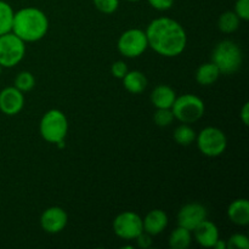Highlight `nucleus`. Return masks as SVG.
I'll use <instances>...</instances> for the list:
<instances>
[{
    "label": "nucleus",
    "instance_id": "4",
    "mask_svg": "<svg viewBox=\"0 0 249 249\" xmlns=\"http://www.w3.org/2000/svg\"><path fill=\"white\" fill-rule=\"evenodd\" d=\"M40 135L50 143H57L65 140L68 131V122L65 113L58 109H50L44 114L39 125Z\"/></svg>",
    "mask_w": 249,
    "mask_h": 249
},
{
    "label": "nucleus",
    "instance_id": "18",
    "mask_svg": "<svg viewBox=\"0 0 249 249\" xmlns=\"http://www.w3.org/2000/svg\"><path fill=\"white\" fill-rule=\"evenodd\" d=\"M220 71L219 68L214 65L213 62L203 63L201 67H198L196 72V80L198 84L208 87V85L214 84L218 80L219 75H220Z\"/></svg>",
    "mask_w": 249,
    "mask_h": 249
},
{
    "label": "nucleus",
    "instance_id": "5",
    "mask_svg": "<svg viewBox=\"0 0 249 249\" xmlns=\"http://www.w3.org/2000/svg\"><path fill=\"white\" fill-rule=\"evenodd\" d=\"M204 102L198 96L192 94H185L177 97L172 106L174 118L181 123H195L204 114Z\"/></svg>",
    "mask_w": 249,
    "mask_h": 249
},
{
    "label": "nucleus",
    "instance_id": "27",
    "mask_svg": "<svg viewBox=\"0 0 249 249\" xmlns=\"http://www.w3.org/2000/svg\"><path fill=\"white\" fill-rule=\"evenodd\" d=\"M235 14L243 21L249 19V0H237L235 5Z\"/></svg>",
    "mask_w": 249,
    "mask_h": 249
},
{
    "label": "nucleus",
    "instance_id": "32",
    "mask_svg": "<svg viewBox=\"0 0 249 249\" xmlns=\"http://www.w3.org/2000/svg\"><path fill=\"white\" fill-rule=\"evenodd\" d=\"M213 248H215V249H226V242H225V241H223V240H220V238H219V240L215 242V245L213 246Z\"/></svg>",
    "mask_w": 249,
    "mask_h": 249
},
{
    "label": "nucleus",
    "instance_id": "31",
    "mask_svg": "<svg viewBox=\"0 0 249 249\" xmlns=\"http://www.w3.org/2000/svg\"><path fill=\"white\" fill-rule=\"evenodd\" d=\"M241 119H242L243 124L245 125H248V121H249V104L246 102L242 107V111H241Z\"/></svg>",
    "mask_w": 249,
    "mask_h": 249
},
{
    "label": "nucleus",
    "instance_id": "13",
    "mask_svg": "<svg viewBox=\"0 0 249 249\" xmlns=\"http://www.w3.org/2000/svg\"><path fill=\"white\" fill-rule=\"evenodd\" d=\"M195 238L197 243L202 247L211 248L215 245L216 241L219 240V230L214 223L209 220H204L197 226L194 230Z\"/></svg>",
    "mask_w": 249,
    "mask_h": 249
},
{
    "label": "nucleus",
    "instance_id": "17",
    "mask_svg": "<svg viewBox=\"0 0 249 249\" xmlns=\"http://www.w3.org/2000/svg\"><path fill=\"white\" fill-rule=\"evenodd\" d=\"M124 88L131 94H140L147 87V78L142 72L139 71H131L126 73L123 78Z\"/></svg>",
    "mask_w": 249,
    "mask_h": 249
},
{
    "label": "nucleus",
    "instance_id": "1",
    "mask_svg": "<svg viewBox=\"0 0 249 249\" xmlns=\"http://www.w3.org/2000/svg\"><path fill=\"white\" fill-rule=\"evenodd\" d=\"M148 46L160 55L175 57L185 50L187 36L184 27L175 19L168 17L156 18L146 29Z\"/></svg>",
    "mask_w": 249,
    "mask_h": 249
},
{
    "label": "nucleus",
    "instance_id": "28",
    "mask_svg": "<svg viewBox=\"0 0 249 249\" xmlns=\"http://www.w3.org/2000/svg\"><path fill=\"white\" fill-rule=\"evenodd\" d=\"M111 72L113 74V77L118 78V79H123L124 75L128 73V66L123 61H117V62H114L112 65Z\"/></svg>",
    "mask_w": 249,
    "mask_h": 249
},
{
    "label": "nucleus",
    "instance_id": "10",
    "mask_svg": "<svg viewBox=\"0 0 249 249\" xmlns=\"http://www.w3.org/2000/svg\"><path fill=\"white\" fill-rule=\"evenodd\" d=\"M208 215L207 208L201 203H189L180 209L178 214V224L189 231H194Z\"/></svg>",
    "mask_w": 249,
    "mask_h": 249
},
{
    "label": "nucleus",
    "instance_id": "30",
    "mask_svg": "<svg viewBox=\"0 0 249 249\" xmlns=\"http://www.w3.org/2000/svg\"><path fill=\"white\" fill-rule=\"evenodd\" d=\"M135 240L138 241L139 247L142 249H147L152 246V238H151V235L150 233L145 232V231H142Z\"/></svg>",
    "mask_w": 249,
    "mask_h": 249
},
{
    "label": "nucleus",
    "instance_id": "19",
    "mask_svg": "<svg viewBox=\"0 0 249 249\" xmlns=\"http://www.w3.org/2000/svg\"><path fill=\"white\" fill-rule=\"evenodd\" d=\"M190 245H191V231L179 226L170 233L169 247L173 249H186L190 247Z\"/></svg>",
    "mask_w": 249,
    "mask_h": 249
},
{
    "label": "nucleus",
    "instance_id": "2",
    "mask_svg": "<svg viewBox=\"0 0 249 249\" xmlns=\"http://www.w3.org/2000/svg\"><path fill=\"white\" fill-rule=\"evenodd\" d=\"M49 19L41 10L36 7H24L14 15L11 32L24 43L38 41L46 36Z\"/></svg>",
    "mask_w": 249,
    "mask_h": 249
},
{
    "label": "nucleus",
    "instance_id": "20",
    "mask_svg": "<svg viewBox=\"0 0 249 249\" xmlns=\"http://www.w3.org/2000/svg\"><path fill=\"white\" fill-rule=\"evenodd\" d=\"M14 15L15 12L10 4L0 0V36L11 32Z\"/></svg>",
    "mask_w": 249,
    "mask_h": 249
},
{
    "label": "nucleus",
    "instance_id": "34",
    "mask_svg": "<svg viewBox=\"0 0 249 249\" xmlns=\"http://www.w3.org/2000/svg\"><path fill=\"white\" fill-rule=\"evenodd\" d=\"M1 68H2V67H1V66H0V74H1Z\"/></svg>",
    "mask_w": 249,
    "mask_h": 249
},
{
    "label": "nucleus",
    "instance_id": "6",
    "mask_svg": "<svg viewBox=\"0 0 249 249\" xmlns=\"http://www.w3.org/2000/svg\"><path fill=\"white\" fill-rule=\"evenodd\" d=\"M26 53V45L21 38L12 32L0 36V66L11 68L22 61Z\"/></svg>",
    "mask_w": 249,
    "mask_h": 249
},
{
    "label": "nucleus",
    "instance_id": "23",
    "mask_svg": "<svg viewBox=\"0 0 249 249\" xmlns=\"http://www.w3.org/2000/svg\"><path fill=\"white\" fill-rule=\"evenodd\" d=\"M34 85H36V78L31 72H27V71L18 73L15 79V88L22 92L31 91Z\"/></svg>",
    "mask_w": 249,
    "mask_h": 249
},
{
    "label": "nucleus",
    "instance_id": "7",
    "mask_svg": "<svg viewBox=\"0 0 249 249\" xmlns=\"http://www.w3.org/2000/svg\"><path fill=\"white\" fill-rule=\"evenodd\" d=\"M196 139L199 151L208 157H218L223 155L224 151L228 147L226 135L220 129L214 128V126L204 128L199 133V135L196 136Z\"/></svg>",
    "mask_w": 249,
    "mask_h": 249
},
{
    "label": "nucleus",
    "instance_id": "24",
    "mask_svg": "<svg viewBox=\"0 0 249 249\" xmlns=\"http://www.w3.org/2000/svg\"><path fill=\"white\" fill-rule=\"evenodd\" d=\"M153 119L158 126H168L174 119V114H173L172 108H157Z\"/></svg>",
    "mask_w": 249,
    "mask_h": 249
},
{
    "label": "nucleus",
    "instance_id": "12",
    "mask_svg": "<svg viewBox=\"0 0 249 249\" xmlns=\"http://www.w3.org/2000/svg\"><path fill=\"white\" fill-rule=\"evenodd\" d=\"M24 96L15 87L5 88L0 91V111L6 116H15L23 108Z\"/></svg>",
    "mask_w": 249,
    "mask_h": 249
},
{
    "label": "nucleus",
    "instance_id": "3",
    "mask_svg": "<svg viewBox=\"0 0 249 249\" xmlns=\"http://www.w3.org/2000/svg\"><path fill=\"white\" fill-rule=\"evenodd\" d=\"M243 55L240 46L232 40H223L214 48L212 62L223 74H232L240 70Z\"/></svg>",
    "mask_w": 249,
    "mask_h": 249
},
{
    "label": "nucleus",
    "instance_id": "16",
    "mask_svg": "<svg viewBox=\"0 0 249 249\" xmlns=\"http://www.w3.org/2000/svg\"><path fill=\"white\" fill-rule=\"evenodd\" d=\"M177 95L168 85H158L151 94V101L156 108H172Z\"/></svg>",
    "mask_w": 249,
    "mask_h": 249
},
{
    "label": "nucleus",
    "instance_id": "25",
    "mask_svg": "<svg viewBox=\"0 0 249 249\" xmlns=\"http://www.w3.org/2000/svg\"><path fill=\"white\" fill-rule=\"evenodd\" d=\"M226 248L229 249H249V240L246 235L236 233L231 236L230 240L226 242Z\"/></svg>",
    "mask_w": 249,
    "mask_h": 249
},
{
    "label": "nucleus",
    "instance_id": "15",
    "mask_svg": "<svg viewBox=\"0 0 249 249\" xmlns=\"http://www.w3.org/2000/svg\"><path fill=\"white\" fill-rule=\"evenodd\" d=\"M228 215L233 224L246 226L249 224V202L246 198L235 199L229 206Z\"/></svg>",
    "mask_w": 249,
    "mask_h": 249
},
{
    "label": "nucleus",
    "instance_id": "26",
    "mask_svg": "<svg viewBox=\"0 0 249 249\" xmlns=\"http://www.w3.org/2000/svg\"><path fill=\"white\" fill-rule=\"evenodd\" d=\"M95 7L102 14H113L119 6V0H92Z\"/></svg>",
    "mask_w": 249,
    "mask_h": 249
},
{
    "label": "nucleus",
    "instance_id": "29",
    "mask_svg": "<svg viewBox=\"0 0 249 249\" xmlns=\"http://www.w3.org/2000/svg\"><path fill=\"white\" fill-rule=\"evenodd\" d=\"M148 4L158 11H167L174 4V0H147Z\"/></svg>",
    "mask_w": 249,
    "mask_h": 249
},
{
    "label": "nucleus",
    "instance_id": "22",
    "mask_svg": "<svg viewBox=\"0 0 249 249\" xmlns=\"http://www.w3.org/2000/svg\"><path fill=\"white\" fill-rule=\"evenodd\" d=\"M174 139L179 145L189 146L196 140V133L187 124H181L174 131Z\"/></svg>",
    "mask_w": 249,
    "mask_h": 249
},
{
    "label": "nucleus",
    "instance_id": "21",
    "mask_svg": "<svg viewBox=\"0 0 249 249\" xmlns=\"http://www.w3.org/2000/svg\"><path fill=\"white\" fill-rule=\"evenodd\" d=\"M218 26L219 29L224 33H233L235 31H237L238 26H240V18L235 12L226 11L219 18Z\"/></svg>",
    "mask_w": 249,
    "mask_h": 249
},
{
    "label": "nucleus",
    "instance_id": "14",
    "mask_svg": "<svg viewBox=\"0 0 249 249\" xmlns=\"http://www.w3.org/2000/svg\"><path fill=\"white\" fill-rule=\"evenodd\" d=\"M142 225L143 231L150 233L151 236L160 235V232L165 230L168 225L167 214H165V212L160 211V209L151 211L142 220Z\"/></svg>",
    "mask_w": 249,
    "mask_h": 249
},
{
    "label": "nucleus",
    "instance_id": "8",
    "mask_svg": "<svg viewBox=\"0 0 249 249\" xmlns=\"http://www.w3.org/2000/svg\"><path fill=\"white\" fill-rule=\"evenodd\" d=\"M118 50L125 57H139L148 48L146 33L141 29L134 28L124 32L118 39Z\"/></svg>",
    "mask_w": 249,
    "mask_h": 249
},
{
    "label": "nucleus",
    "instance_id": "9",
    "mask_svg": "<svg viewBox=\"0 0 249 249\" xmlns=\"http://www.w3.org/2000/svg\"><path fill=\"white\" fill-rule=\"evenodd\" d=\"M113 231L123 240H135L143 231L142 219L134 212H124L113 220Z\"/></svg>",
    "mask_w": 249,
    "mask_h": 249
},
{
    "label": "nucleus",
    "instance_id": "33",
    "mask_svg": "<svg viewBox=\"0 0 249 249\" xmlns=\"http://www.w3.org/2000/svg\"><path fill=\"white\" fill-rule=\"evenodd\" d=\"M128 1H140V0H128Z\"/></svg>",
    "mask_w": 249,
    "mask_h": 249
},
{
    "label": "nucleus",
    "instance_id": "11",
    "mask_svg": "<svg viewBox=\"0 0 249 249\" xmlns=\"http://www.w3.org/2000/svg\"><path fill=\"white\" fill-rule=\"evenodd\" d=\"M68 221L67 213L60 207H50L40 216V225L49 233H58L66 228Z\"/></svg>",
    "mask_w": 249,
    "mask_h": 249
}]
</instances>
